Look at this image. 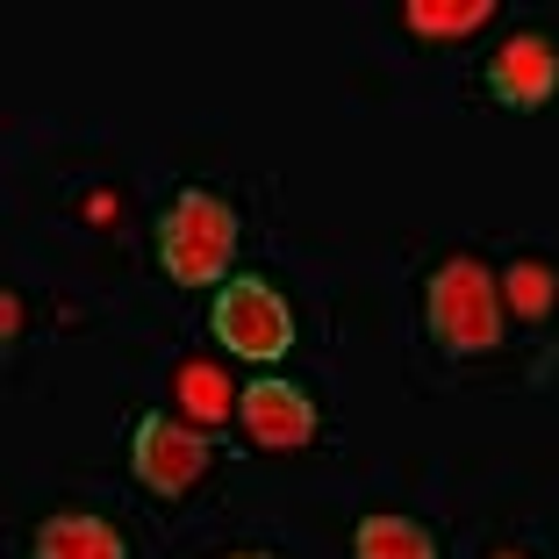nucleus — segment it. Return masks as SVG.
<instances>
[{
    "mask_svg": "<svg viewBox=\"0 0 559 559\" xmlns=\"http://www.w3.org/2000/svg\"><path fill=\"white\" fill-rule=\"evenodd\" d=\"M158 259H165V273L180 280V287H215V280L230 273V259H237V209L223 194L187 187L158 223Z\"/></svg>",
    "mask_w": 559,
    "mask_h": 559,
    "instance_id": "f257e3e1",
    "label": "nucleus"
},
{
    "mask_svg": "<svg viewBox=\"0 0 559 559\" xmlns=\"http://www.w3.org/2000/svg\"><path fill=\"white\" fill-rule=\"evenodd\" d=\"M424 323L444 352H495L502 345V287L480 259H444L430 273Z\"/></svg>",
    "mask_w": 559,
    "mask_h": 559,
    "instance_id": "f03ea898",
    "label": "nucleus"
},
{
    "mask_svg": "<svg viewBox=\"0 0 559 559\" xmlns=\"http://www.w3.org/2000/svg\"><path fill=\"white\" fill-rule=\"evenodd\" d=\"M215 337H223V352H237V359L273 366L280 352L295 345V309L280 301L273 280L237 273V280L215 287Z\"/></svg>",
    "mask_w": 559,
    "mask_h": 559,
    "instance_id": "7ed1b4c3",
    "label": "nucleus"
},
{
    "mask_svg": "<svg viewBox=\"0 0 559 559\" xmlns=\"http://www.w3.org/2000/svg\"><path fill=\"white\" fill-rule=\"evenodd\" d=\"M130 474L144 480L151 495H187L201 474H209V438L180 416H136L130 430Z\"/></svg>",
    "mask_w": 559,
    "mask_h": 559,
    "instance_id": "20e7f679",
    "label": "nucleus"
},
{
    "mask_svg": "<svg viewBox=\"0 0 559 559\" xmlns=\"http://www.w3.org/2000/svg\"><path fill=\"white\" fill-rule=\"evenodd\" d=\"M488 94L502 100V108H516V116H538L545 100L559 94V50H552V36H538V29L510 36V44L488 58Z\"/></svg>",
    "mask_w": 559,
    "mask_h": 559,
    "instance_id": "39448f33",
    "label": "nucleus"
},
{
    "mask_svg": "<svg viewBox=\"0 0 559 559\" xmlns=\"http://www.w3.org/2000/svg\"><path fill=\"white\" fill-rule=\"evenodd\" d=\"M237 416H245L251 444H265V452H301L316 438V402L301 395L295 380H273V373L237 395Z\"/></svg>",
    "mask_w": 559,
    "mask_h": 559,
    "instance_id": "423d86ee",
    "label": "nucleus"
},
{
    "mask_svg": "<svg viewBox=\"0 0 559 559\" xmlns=\"http://www.w3.org/2000/svg\"><path fill=\"white\" fill-rule=\"evenodd\" d=\"M36 559H130V545L100 516H50L36 531Z\"/></svg>",
    "mask_w": 559,
    "mask_h": 559,
    "instance_id": "0eeeda50",
    "label": "nucleus"
},
{
    "mask_svg": "<svg viewBox=\"0 0 559 559\" xmlns=\"http://www.w3.org/2000/svg\"><path fill=\"white\" fill-rule=\"evenodd\" d=\"M352 559H438V538L416 516H366L352 531Z\"/></svg>",
    "mask_w": 559,
    "mask_h": 559,
    "instance_id": "6e6552de",
    "label": "nucleus"
},
{
    "mask_svg": "<svg viewBox=\"0 0 559 559\" xmlns=\"http://www.w3.org/2000/svg\"><path fill=\"white\" fill-rule=\"evenodd\" d=\"M173 395H180V409L194 416V424H223V416L237 409V395H230V380L215 373L209 359H187L180 373H173Z\"/></svg>",
    "mask_w": 559,
    "mask_h": 559,
    "instance_id": "1a4fd4ad",
    "label": "nucleus"
},
{
    "mask_svg": "<svg viewBox=\"0 0 559 559\" xmlns=\"http://www.w3.org/2000/svg\"><path fill=\"white\" fill-rule=\"evenodd\" d=\"M502 287H510V309L524 316V323L552 316V301H559V273H552L545 259H516L510 273H502Z\"/></svg>",
    "mask_w": 559,
    "mask_h": 559,
    "instance_id": "9d476101",
    "label": "nucleus"
},
{
    "mask_svg": "<svg viewBox=\"0 0 559 559\" xmlns=\"http://www.w3.org/2000/svg\"><path fill=\"white\" fill-rule=\"evenodd\" d=\"M495 8L488 0H460V8H430V0H416L409 8V29L416 36H466V29H480Z\"/></svg>",
    "mask_w": 559,
    "mask_h": 559,
    "instance_id": "9b49d317",
    "label": "nucleus"
},
{
    "mask_svg": "<svg viewBox=\"0 0 559 559\" xmlns=\"http://www.w3.org/2000/svg\"><path fill=\"white\" fill-rule=\"evenodd\" d=\"M230 559H265V552H230Z\"/></svg>",
    "mask_w": 559,
    "mask_h": 559,
    "instance_id": "f8f14e48",
    "label": "nucleus"
},
{
    "mask_svg": "<svg viewBox=\"0 0 559 559\" xmlns=\"http://www.w3.org/2000/svg\"><path fill=\"white\" fill-rule=\"evenodd\" d=\"M495 559H516V552H495Z\"/></svg>",
    "mask_w": 559,
    "mask_h": 559,
    "instance_id": "ddd939ff",
    "label": "nucleus"
}]
</instances>
